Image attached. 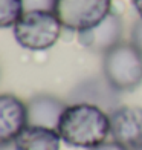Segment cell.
Segmentation results:
<instances>
[{"instance_id":"6da1fadb","label":"cell","mask_w":142,"mask_h":150,"mask_svg":"<svg viewBox=\"0 0 142 150\" xmlns=\"http://www.w3.org/2000/svg\"><path fill=\"white\" fill-rule=\"evenodd\" d=\"M57 130L67 146L90 150L109 138L110 115L93 104H67Z\"/></svg>"},{"instance_id":"7a4b0ae2","label":"cell","mask_w":142,"mask_h":150,"mask_svg":"<svg viewBox=\"0 0 142 150\" xmlns=\"http://www.w3.org/2000/svg\"><path fill=\"white\" fill-rule=\"evenodd\" d=\"M103 75L119 92L142 84V52L131 42H121L103 55Z\"/></svg>"},{"instance_id":"3957f363","label":"cell","mask_w":142,"mask_h":150,"mask_svg":"<svg viewBox=\"0 0 142 150\" xmlns=\"http://www.w3.org/2000/svg\"><path fill=\"white\" fill-rule=\"evenodd\" d=\"M63 25L53 11H29L12 28L15 42L28 51H46L58 42Z\"/></svg>"},{"instance_id":"277c9868","label":"cell","mask_w":142,"mask_h":150,"mask_svg":"<svg viewBox=\"0 0 142 150\" xmlns=\"http://www.w3.org/2000/svg\"><path fill=\"white\" fill-rule=\"evenodd\" d=\"M113 0H57L55 14L63 28L84 32L95 28L112 12Z\"/></svg>"},{"instance_id":"5b68a950","label":"cell","mask_w":142,"mask_h":150,"mask_svg":"<svg viewBox=\"0 0 142 150\" xmlns=\"http://www.w3.org/2000/svg\"><path fill=\"white\" fill-rule=\"evenodd\" d=\"M119 91L109 83L104 75L101 77H90L73 87L69 93V103H87L93 104L104 112L112 113L121 106V98H119Z\"/></svg>"},{"instance_id":"8992f818","label":"cell","mask_w":142,"mask_h":150,"mask_svg":"<svg viewBox=\"0 0 142 150\" xmlns=\"http://www.w3.org/2000/svg\"><path fill=\"white\" fill-rule=\"evenodd\" d=\"M110 136L130 150L142 147V107L119 106L110 113Z\"/></svg>"},{"instance_id":"52a82bcc","label":"cell","mask_w":142,"mask_h":150,"mask_svg":"<svg viewBox=\"0 0 142 150\" xmlns=\"http://www.w3.org/2000/svg\"><path fill=\"white\" fill-rule=\"evenodd\" d=\"M124 35V23L116 12H110L99 25L78 34V40L86 49L95 54H104L119 45Z\"/></svg>"},{"instance_id":"ba28073f","label":"cell","mask_w":142,"mask_h":150,"mask_svg":"<svg viewBox=\"0 0 142 150\" xmlns=\"http://www.w3.org/2000/svg\"><path fill=\"white\" fill-rule=\"evenodd\" d=\"M29 126L28 104L11 93L0 97V144L12 142Z\"/></svg>"},{"instance_id":"9c48e42d","label":"cell","mask_w":142,"mask_h":150,"mask_svg":"<svg viewBox=\"0 0 142 150\" xmlns=\"http://www.w3.org/2000/svg\"><path fill=\"white\" fill-rule=\"evenodd\" d=\"M26 104H28L29 124L49 129L58 127L60 118L67 107L63 100L51 93H37L26 101Z\"/></svg>"},{"instance_id":"30bf717a","label":"cell","mask_w":142,"mask_h":150,"mask_svg":"<svg viewBox=\"0 0 142 150\" xmlns=\"http://www.w3.org/2000/svg\"><path fill=\"white\" fill-rule=\"evenodd\" d=\"M61 136L57 129L28 126L14 139L18 150H60Z\"/></svg>"},{"instance_id":"8fae6325","label":"cell","mask_w":142,"mask_h":150,"mask_svg":"<svg viewBox=\"0 0 142 150\" xmlns=\"http://www.w3.org/2000/svg\"><path fill=\"white\" fill-rule=\"evenodd\" d=\"M23 14V0H0V26L2 28H14Z\"/></svg>"},{"instance_id":"7c38bea8","label":"cell","mask_w":142,"mask_h":150,"mask_svg":"<svg viewBox=\"0 0 142 150\" xmlns=\"http://www.w3.org/2000/svg\"><path fill=\"white\" fill-rule=\"evenodd\" d=\"M57 0H23L25 12L29 11H55Z\"/></svg>"},{"instance_id":"4fadbf2b","label":"cell","mask_w":142,"mask_h":150,"mask_svg":"<svg viewBox=\"0 0 142 150\" xmlns=\"http://www.w3.org/2000/svg\"><path fill=\"white\" fill-rule=\"evenodd\" d=\"M130 42L138 47L142 52V18H138L131 26V32H130Z\"/></svg>"},{"instance_id":"5bb4252c","label":"cell","mask_w":142,"mask_h":150,"mask_svg":"<svg viewBox=\"0 0 142 150\" xmlns=\"http://www.w3.org/2000/svg\"><path fill=\"white\" fill-rule=\"evenodd\" d=\"M90 150H130V149H127L125 146L122 144H119L118 141H115V139H107L105 142H103V144H99L96 147H93Z\"/></svg>"},{"instance_id":"9a60e30c","label":"cell","mask_w":142,"mask_h":150,"mask_svg":"<svg viewBox=\"0 0 142 150\" xmlns=\"http://www.w3.org/2000/svg\"><path fill=\"white\" fill-rule=\"evenodd\" d=\"M131 3H133V8L136 9L139 18H142V0H131Z\"/></svg>"},{"instance_id":"2e32d148","label":"cell","mask_w":142,"mask_h":150,"mask_svg":"<svg viewBox=\"0 0 142 150\" xmlns=\"http://www.w3.org/2000/svg\"><path fill=\"white\" fill-rule=\"evenodd\" d=\"M0 150H18V149L14 144V141H12V142H2L0 144Z\"/></svg>"},{"instance_id":"e0dca14e","label":"cell","mask_w":142,"mask_h":150,"mask_svg":"<svg viewBox=\"0 0 142 150\" xmlns=\"http://www.w3.org/2000/svg\"><path fill=\"white\" fill-rule=\"evenodd\" d=\"M138 150H142V147H141V149H138Z\"/></svg>"}]
</instances>
